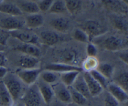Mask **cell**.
Returning a JSON list of instances; mask_svg holds the SVG:
<instances>
[{"label":"cell","instance_id":"6da1fadb","mask_svg":"<svg viewBox=\"0 0 128 106\" xmlns=\"http://www.w3.org/2000/svg\"><path fill=\"white\" fill-rule=\"evenodd\" d=\"M80 54L76 49L68 48L58 51L54 57L56 61L54 63L77 66L76 65L80 61Z\"/></svg>","mask_w":128,"mask_h":106},{"label":"cell","instance_id":"7a4b0ae2","mask_svg":"<svg viewBox=\"0 0 128 106\" xmlns=\"http://www.w3.org/2000/svg\"><path fill=\"white\" fill-rule=\"evenodd\" d=\"M81 29L86 32L90 40L107 32V28L96 20H88L81 25Z\"/></svg>","mask_w":128,"mask_h":106},{"label":"cell","instance_id":"3957f363","mask_svg":"<svg viewBox=\"0 0 128 106\" xmlns=\"http://www.w3.org/2000/svg\"><path fill=\"white\" fill-rule=\"evenodd\" d=\"M4 84L10 92L13 101L17 100L21 94L22 86L16 77L11 74H8L4 77Z\"/></svg>","mask_w":128,"mask_h":106},{"label":"cell","instance_id":"277c9868","mask_svg":"<svg viewBox=\"0 0 128 106\" xmlns=\"http://www.w3.org/2000/svg\"><path fill=\"white\" fill-rule=\"evenodd\" d=\"M41 97L36 85L30 87L22 97V104L25 106H40Z\"/></svg>","mask_w":128,"mask_h":106},{"label":"cell","instance_id":"5b68a950","mask_svg":"<svg viewBox=\"0 0 128 106\" xmlns=\"http://www.w3.org/2000/svg\"><path fill=\"white\" fill-rule=\"evenodd\" d=\"M54 94L57 97L59 101L62 104L68 105L72 103L71 94H70L68 87L64 85L62 83H58L52 85Z\"/></svg>","mask_w":128,"mask_h":106},{"label":"cell","instance_id":"8992f818","mask_svg":"<svg viewBox=\"0 0 128 106\" xmlns=\"http://www.w3.org/2000/svg\"><path fill=\"white\" fill-rule=\"evenodd\" d=\"M104 48L111 51H118L126 48V41L120 37L110 36L106 38L102 43Z\"/></svg>","mask_w":128,"mask_h":106},{"label":"cell","instance_id":"52a82bcc","mask_svg":"<svg viewBox=\"0 0 128 106\" xmlns=\"http://www.w3.org/2000/svg\"><path fill=\"white\" fill-rule=\"evenodd\" d=\"M41 74V70L38 68L34 69H28V70L22 69L21 70H19L17 73L18 77L24 84L28 85H33L38 80Z\"/></svg>","mask_w":128,"mask_h":106},{"label":"cell","instance_id":"ba28073f","mask_svg":"<svg viewBox=\"0 0 128 106\" xmlns=\"http://www.w3.org/2000/svg\"><path fill=\"white\" fill-rule=\"evenodd\" d=\"M23 26V21L15 16L8 17L0 20V28L8 31L20 30Z\"/></svg>","mask_w":128,"mask_h":106},{"label":"cell","instance_id":"9c48e42d","mask_svg":"<svg viewBox=\"0 0 128 106\" xmlns=\"http://www.w3.org/2000/svg\"><path fill=\"white\" fill-rule=\"evenodd\" d=\"M45 70L53 72L54 73H61V74L71 71H77L80 72H82L83 71L82 67H81L60 64V63H52V64H48L45 66Z\"/></svg>","mask_w":128,"mask_h":106},{"label":"cell","instance_id":"30bf717a","mask_svg":"<svg viewBox=\"0 0 128 106\" xmlns=\"http://www.w3.org/2000/svg\"><path fill=\"white\" fill-rule=\"evenodd\" d=\"M10 35L15 38L18 39L23 43L37 45L38 43L39 38L37 35L28 31H21L20 30L10 31Z\"/></svg>","mask_w":128,"mask_h":106},{"label":"cell","instance_id":"8fae6325","mask_svg":"<svg viewBox=\"0 0 128 106\" xmlns=\"http://www.w3.org/2000/svg\"><path fill=\"white\" fill-rule=\"evenodd\" d=\"M107 89L109 94L112 95L119 103H126L128 100L127 92L115 83L108 84Z\"/></svg>","mask_w":128,"mask_h":106},{"label":"cell","instance_id":"7c38bea8","mask_svg":"<svg viewBox=\"0 0 128 106\" xmlns=\"http://www.w3.org/2000/svg\"><path fill=\"white\" fill-rule=\"evenodd\" d=\"M82 75L87 84L91 97H96L100 95L103 90L101 85L92 78L89 72H84L82 74Z\"/></svg>","mask_w":128,"mask_h":106},{"label":"cell","instance_id":"4fadbf2b","mask_svg":"<svg viewBox=\"0 0 128 106\" xmlns=\"http://www.w3.org/2000/svg\"><path fill=\"white\" fill-rule=\"evenodd\" d=\"M102 3L108 10H110L112 12L119 13L122 14H127V1H123V2L121 3L120 1L104 0V1H102Z\"/></svg>","mask_w":128,"mask_h":106},{"label":"cell","instance_id":"5bb4252c","mask_svg":"<svg viewBox=\"0 0 128 106\" xmlns=\"http://www.w3.org/2000/svg\"><path fill=\"white\" fill-rule=\"evenodd\" d=\"M18 64L20 67L24 70L38 69V66L40 64V60L38 58L22 55L19 59Z\"/></svg>","mask_w":128,"mask_h":106},{"label":"cell","instance_id":"9a60e30c","mask_svg":"<svg viewBox=\"0 0 128 106\" xmlns=\"http://www.w3.org/2000/svg\"><path fill=\"white\" fill-rule=\"evenodd\" d=\"M37 87L42 100L46 104H50L54 96L52 87L49 84L44 82L39 83Z\"/></svg>","mask_w":128,"mask_h":106},{"label":"cell","instance_id":"2e32d148","mask_svg":"<svg viewBox=\"0 0 128 106\" xmlns=\"http://www.w3.org/2000/svg\"><path fill=\"white\" fill-rule=\"evenodd\" d=\"M14 50L23 54V55H30L38 58L41 55V50L36 45L32 44L22 43L17 45Z\"/></svg>","mask_w":128,"mask_h":106},{"label":"cell","instance_id":"e0dca14e","mask_svg":"<svg viewBox=\"0 0 128 106\" xmlns=\"http://www.w3.org/2000/svg\"><path fill=\"white\" fill-rule=\"evenodd\" d=\"M71 87L74 89H75L76 91H78L80 94H82V95H84L86 99H88L91 97L88 88L87 84L85 82L82 72L79 74V75L76 78V80H75L74 82L73 83Z\"/></svg>","mask_w":128,"mask_h":106},{"label":"cell","instance_id":"ac0fdd59","mask_svg":"<svg viewBox=\"0 0 128 106\" xmlns=\"http://www.w3.org/2000/svg\"><path fill=\"white\" fill-rule=\"evenodd\" d=\"M40 38L44 45L52 46L60 41V37L55 31L45 30L40 33Z\"/></svg>","mask_w":128,"mask_h":106},{"label":"cell","instance_id":"d6986e66","mask_svg":"<svg viewBox=\"0 0 128 106\" xmlns=\"http://www.w3.org/2000/svg\"><path fill=\"white\" fill-rule=\"evenodd\" d=\"M17 6L22 13L24 12L30 15L38 13L40 12L38 3L33 1H20L17 3Z\"/></svg>","mask_w":128,"mask_h":106},{"label":"cell","instance_id":"ffe728a7","mask_svg":"<svg viewBox=\"0 0 128 106\" xmlns=\"http://www.w3.org/2000/svg\"><path fill=\"white\" fill-rule=\"evenodd\" d=\"M51 26L58 31L66 33L70 29V21L64 18H58L53 19L50 22Z\"/></svg>","mask_w":128,"mask_h":106},{"label":"cell","instance_id":"44dd1931","mask_svg":"<svg viewBox=\"0 0 128 106\" xmlns=\"http://www.w3.org/2000/svg\"><path fill=\"white\" fill-rule=\"evenodd\" d=\"M25 23L29 28H37L44 23V18L39 13L30 15L26 18Z\"/></svg>","mask_w":128,"mask_h":106},{"label":"cell","instance_id":"7402d4cb","mask_svg":"<svg viewBox=\"0 0 128 106\" xmlns=\"http://www.w3.org/2000/svg\"><path fill=\"white\" fill-rule=\"evenodd\" d=\"M0 12L12 16H20L22 13L17 5L12 3H3L0 5Z\"/></svg>","mask_w":128,"mask_h":106},{"label":"cell","instance_id":"603a6c76","mask_svg":"<svg viewBox=\"0 0 128 106\" xmlns=\"http://www.w3.org/2000/svg\"><path fill=\"white\" fill-rule=\"evenodd\" d=\"M0 101L5 106H11L14 102L3 82H0Z\"/></svg>","mask_w":128,"mask_h":106},{"label":"cell","instance_id":"cb8c5ba5","mask_svg":"<svg viewBox=\"0 0 128 106\" xmlns=\"http://www.w3.org/2000/svg\"><path fill=\"white\" fill-rule=\"evenodd\" d=\"M68 88L69 91H70V94H71L72 103L80 106L86 105L88 102V99H86L84 95L80 94V92L76 91L71 86L68 87Z\"/></svg>","mask_w":128,"mask_h":106},{"label":"cell","instance_id":"d4e9b609","mask_svg":"<svg viewBox=\"0 0 128 106\" xmlns=\"http://www.w3.org/2000/svg\"><path fill=\"white\" fill-rule=\"evenodd\" d=\"M80 73L81 72L77 71H71L62 73L61 74V79L62 83L66 87L72 86Z\"/></svg>","mask_w":128,"mask_h":106},{"label":"cell","instance_id":"484cf974","mask_svg":"<svg viewBox=\"0 0 128 106\" xmlns=\"http://www.w3.org/2000/svg\"><path fill=\"white\" fill-rule=\"evenodd\" d=\"M99 65V61L96 57H88L82 62V70L84 72H90L92 70L97 69Z\"/></svg>","mask_w":128,"mask_h":106},{"label":"cell","instance_id":"4316f807","mask_svg":"<svg viewBox=\"0 0 128 106\" xmlns=\"http://www.w3.org/2000/svg\"><path fill=\"white\" fill-rule=\"evenodd\" d=\"M96 70L101 73L106 79H111L113 75L114 67L110 64L107 63H102L99 64Z\"/></svg>","mask_w":128,"mask_h":106},{"label":"cell","instance_id":"83f0119b","mask_svg":"<svg viewBox=\"0 0 128 106\" xmlns=\"http://www.w3.org/2000/svg\"><path fill=\"white\" fill-rule=\"evenodd\" d=\"M113 26L117 30L123 32L128 31V20L124 16H116L112 20Z\"/></svg>","mask_w":128,"mask_h":106},{"label":"cell","instance_id":"f1b7e54d","mask_svg":"<svg viewBox=\"0 0 128 106\" xmlns=\"http://www.w3.org/2000/svg\"><path fill=\"white\" fill-rule=\"evenodd\" d=\"M66 10L68 11L72 15L78 13L81 10L82 2L78 0H68L65 1Z\"/></svg>","mask_w":128,"mask_h":106},{"label":"cell","instance_id":"f546056e","mask_svg":"<svg viewBox=\"0 0 128 106\" xmlns=\"http://www.w3.org/2000/svg\"><path fill=\"white\" fill-rule=\"evenodd\" d=\"M115 84H117L128 92V73L123 71L115 78Z\"/></svg>","mask_w":128,"mask_h":106},{"label":"cell","instance_id":"4dcf8cb0","mask_svg":"<svg viewBox=\"0 0 128 106\" xmlns=\"http://www.w3.org/2000/svg\"><path fill=\"white\" fill-rule=\"evenodd\" d=\"M66 11L65 1H53L48 12L50 13H63Z\"/></svg>","mask_w":128,"mask_h":106},{"label":"cell","instance_id":"1f68e13d","mask_svg":"<svg viewBox=\"0 0 128 106\" xmlns=\"http://www.w3.org/2000/svg\"><path fill=\"white\" fill-rule=\"evenodd\" d=\"M90 73L91 74V76L94 79L100 84L101 86V87L103 89H107L108 86V81L107 79L101 74V73L99 72L97 70H92V71L90 72Z\"/></svg>","mask_w":128,"mask_h":106},{"label":"cell","instance_id":"d6a6232c","mask_svg":"<svg viewBox=\"0 0 128 106\" xmlns=\"http://www.w3.org/2000/svg\"><path fill=\"white\" fill-rule=\"evenodd\" d=\"M41 78L44 82L48 84H54L58 80L57 75L54 72L49 70H46L41 74Z\"/></svg>","mask_w":128,"mask_h":106},{"label":"cell","instance_id":"836d02e7","mask_svg":"<svg viewBox=\"0 0 128 106\" xmlns=\"http://www.w3.org/2000/svg\"><path fill=\"white\" fill-rule=\"evenodd\" d=\"M73 38L77 41L82 43H88L90 41L87 34L81 28H77L74 30L73 33Z\"/></svg>","mask_w":128,"mask_h":106},{"label":"cell","instance_id":"e575fe53","mask_svg":"<svg viewBox=\"0 0 128 106\" xmlns=\"http://www.w3.org/2000/svg\"><path fill=\"white\" fill-rule=\"evenodd\" d=\"M53 1L52 0H44V1H41L38 3V8L40 11H42V12H47L49 11L51 5H52Z\"/></svg>","mask_w":128,"mask_h":106},{"label":"cell","instance_id":"d590c367","mask_svg":"<svg viewBox=\"0 0 128 106\" xmlns=\"http://www.w3.org/2000/svg\"><path fill=\"white\" fill-rule=\"evenodd\" d=\"M10 36V33L6 30L0 28V45L4 46Z\"/></svg>","mask_w":128,"mask_h":106},{"label":"cell","instance_id":"8d00e7d4","mask_svg":"<svg viewBox=\"0 0 128 106\" xmlns=\"http://www.w3.org/2000/svg\"><path fill=\"white\" fill-rule=\"evenodd\" d=\"M120 103L109 93L106 95L104 98V106H119Z\"/></svg>","mask_w":128,"mask_h":106},{"label":"cell","instance_id":"74e56055","mask_svg":"<svg viewBox=\"0 0 128 106\" xmlns=\"http://www.w3.org/2000/svg\"><path fill=\"white\" fill-rule=\"evenodd\" d=\"M86 53H87L88 57H96L98 54V49L94 44L90 43L88 44L87 47H86Z\"/></svg>","mask_w":128,"mask_h":106},{"label":"cell","instance_id":"f35d334b","mask_svg":"<svg viewBox=\"0 0 128 106\" xmlns=\"http://www.w3.org/2000/svg\"><path fill=\"white\" fill-rule=\"evenodd\" d=\"M119 57L122 60L123 62L126 64H128V51H122V52L120 53L119 54Z\"/></svg>","mask_w":128,"mask_h":106},{"label":"cell","instance_id":"ab89813d","mask_svg":"<svg viewBox=\"0 0 128 106\" xmlns=\"http://www.w3.org/2000/svg\"><path fill=\"white\" fill-rule=\"evenodd\" d=\"M8 74V69L5 67L0 66V78H4Z\"/></svg>","mask_w":128,"mask_h":106},{"label":"cell","instance_id":"60d3db41","mask_svg":"<svg viewBox=\"0 0 128 106\" xmlns=\"http://www.w3.org/2000/svg\"><path fill=\"white\" fill-rule=\"evenodd\" d=\"M6 62V59L3 53L0 52V66L4 67Z\"/></svg>","mask_w":128,"mask_h":106},{"label":"cell","instance_id":"b9f144b4","mask_svg":"<svg viewBox=\"0 0 128 106\" xmlns=\"http://www.w3.org/2000/svg\"><path fill=\"white\" fill-rule=\"evenodd\" d=\"M51 106H68V105L64 104H62V103L60 102H56L54 104H52Z\"/></svg>","mask_w":128,"mask_h":106},{"label":"cell","instance_id":"7bdbcfd3","mask_svg":"<svg viewBox=\"0 0 128 106\" xmlns=\"http://www.w3.org/2000/svg\"><path fill=\"white\" fill-rule=\"evenodd\" d=\"M4 49V46L0 45V52H1L2 51H3Z\"/></svg>","mask_w":128,"mask_h":106},{"label":"cell","instance_id":"ee69618b","mask_svg":"<svg viewBox=\"0 0 128 106\" xmlns=\"http://www.w3.org/2000/svg\"><path fill=\"white\" fill-rule=\"evenodd\" d=\"M68 106H80V105H76V104H73V103H71V104H68Z\"/></svg>","mask_w":128,"mask_h":106},{"label":"cell","instance_id":"f6af8a7d","mask_svg":"<svg viewBox=\"0 0 128 106\" xmlns=\"http://www.w3.org/2000/svg\"><path fill=\"white\" fill-rule=\"evenodd\" d=\"M16 106H25L22 103H18Z\"/></svg>","mask_w":128,"mask_h":106}]
</instances>
